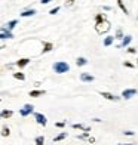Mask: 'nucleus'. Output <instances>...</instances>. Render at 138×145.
<instances>
[{"mask_svg":"<svg viewBox=\"0 0 138 145\" xmlns=\"http://www.w3.org/2000/svg\"><path fill=\"white\" fill-rule=\"evenodd\" d=\"M54 70H55V72H58V74H62V72H67L68 70H70V65L67 64V62H55L54 64Z\"/></svg>","mask_w":138,"mask_h":145,"instance_id":"1","label":"nucleus"},{"mask_svg":"<svg viewBox=\"0 0 138 145\" xmlns=\"http://www.w3.org/2000/svg\"><path fill=\"white\" fill-rule=\"evenodd\" d=\"M95 28H97L98 33H107L110 30V22L106 21V19H104V21H100V22H97V27Z\"/></svg>","mask_w":138,"mask_h":145,"instance_id":"2","label":"nucleus"},{"mask_svg":"<svg viewBox=\"0 0 138 145\" xmlns=\"http://www.w3.org/2000/svg\"><path fill=\"white\" fill-rule=\"evenodd\" d=\"M33 108H34V107H33V105H30V104H27V105H24V108L21 110V111H19V114H21V116H28L30 113H31V111H33Z\"/></svg>","mask_w":138,"mask_h":145,"instance_id":"3","label":"nucleus"},{"mask_svg":"<svg viewBox=\"0 0 138 145\" xmlns=\"http://www.w3.org/2000/svg\"><path fill=\"white\" fill-rule=\"evenodd\" d=\"M36 121L39 123V124H43V126H45V124H46V117L43 116V114H40V113H37L36 116Z\"/></svg>","mask_w":138,"mask_h":145,"instance_id":"4","label":"nucleus"},{"mask_svg":"<svg viewBox=\"0 0 138 145\" xmlns=\"http://www.w3.org/2000/svg\"><path fill=\"white\" fill-rule=\"evenodd\" d=\"M101 96L106 98V99H110V101H117V98H116L114 95L108 93V92H101Z\"/></svg>","mask_w":138,"mask_h":145,"instance_id":"5","label":"nucleus"},{"mask_svg":"<svg viewBox=\"0 0 138 145\" xmlns=\"http://www.w3.org/2000/svg\"><path fill=\"white\" fill-rule=\"evenodd\" d=\"M80 80L82 82H92V80H94V77H92L91 74H86V72H82V74H80Z\"/></svg>","mask_w":138,"mask_h":145,"instance_id":"6","label":"nucleus"},{"mask_svg":"<svg viewBox=\"0 0 138 145\" xmlns=\"http://www.w3.org/2000/svg\"><path fill=\"white\" fill-rule=\"evenodd\" d=\"M134 93H135V90H134V89H128V90H123L122 96H123V98H126V99H129V98L132 96Z\"/></svg>","mask_w":138,"mask_h":145,"instance_id":"7","label":"nucleus"},{"mask_svg":"<svg viewBox=\"0 0 138 145\" xmlns=\"http://www.w3.org/2000/svg\"><path fill=\"white\" fill-rule=\"evenodd\" d=\"M28 62H30V59H28V58H22V59H19V61L16 62V65H18L19 68H21V67H25V65H27Z\"/></svg>","mask_w":138,"mask_h":145,"instance_id":"8","label":"nucleus"},{"mask_svg":"<svg viewBox=\"0 0 138 145\" xmlns=\"http://www.w3.org/2000/svg\"><path fill=\"white\" fill-rule=\"evenodd\" d=\"M12 37H14V36H12L11 31H6V30L2 31V39H12Z\"/></svg>","mask_w":138,"mask_h":145,"instance_id":"9","label":"nucleus"},{"mask_svg":"<svg viewBox=\"0 0 138 145\" xmlns=\"http://www.w3.org/2000/svg\"><path fill=\"white\" fill-rule=\"evenodd\" d=\"M40 95H43V90H33V92H30V96H33V98H37Z\"/></svg>","mask_w":138,"mask_h":145,"instance_id":"10","label":"nucleus"},{"mask_svg":"<svg viewBox=\"0 0 138 145\" xmlns=\"http://www.w3.org/2000/svg\"><path fill=\"white\" fill-rule=\"evenodd\" d=\"M36 14V10L34 9H31V10H25V12H22V16H31V15H34Z\"/></svg>","mask_w":138,"mask_h":145,"instance_id":"11","label":"nucleus"},{"mask_svg":"<svg viewBox=\"0 0 138 145\" xmlns=\"http://www.w3.org/2000/svg\"><path fill=\"white\" fill-rule=\"evenodd\" d=\"M36 144L37 145H45V138L43 136H37L36 138Z\"/></svg>","mask_w":138,"mask_h":145,"instance_id":"12","label":"nucleus"},{"mask_svg":"<svg viewBox=\"0 0 138 145\" xmlns=\"http://www.w3.org/2000/svg\"><path fill=\"white\" fill-rule=\"evenodd\" d=\"M131 40H132V39H131V36L123 37V43H122V46H126V44H129V43H131Z\"/></svg>","mask_w":138,"mask_h":145,"instance_id":"13","label":"nucleus"},{"mask_svg":"<svg viewBox=\"0 0 138 145\" xmlns=\"http://www.w3.org/2000/svg\"><path fill=\"white\" fill-rule=\"evenodd\" d=\"M86 62H88V61H86L85 58H77V61H76V64H77V65H85Z\"/></svg>","mask_w":138,"mask_h":145,"instance_id":"14","label":"nucleus"},{"mask_svg":"<svg viewBox=\"0 0 138 145\" xmlns=\"http://www.w3.org/2000/svg\"><path fill=\"white\" fill-rule=\"evenodd\" d=\"M113 43V37H106V40H104V46H110Z\"/></svg>","mask_w":138,"mask_h":145,"instance_id":"15","label":"nucleus"},{"mask_svg":"<svg viewBox=\"0 0 138 145\" xmlns=\"http://www.w3.org/2000/svg\"><path fill=\"white\" fill-rule=\"evenodd\" d=\"M117 5L120 6V9L125 12V14H128V10H126V8H125V5H123V2H122V0H117Z\"/></svg>","mask_w":138,"mask_h":145,"instance_id":"16","label":"nucleus"},{"mask_svg":"<svg viewBox=\"0 0 138 145\" xmlns=\"http://www.w3.org/2000/svg\"><path fill=\"white\" fill-rule=\"evenodd\" d=\"M11 116H12V111H6V110H5V111H2V117H3V118L11 117Z\"/></svg>","mask_w":138,"mask_h":145,"instance_id":"17","label":"nucleus"},{"mask_svg":"<svg viewBox=\"0 0 138 145\" xmlns=\"http://www.w3.org/2000/svg\"><path fill=\"white\" fill-rule=\"evenodd\" d=\"M65 136H67V133H61V135H58V136L55 138V139H54V141H55V142H58V141H61V139H64V138H65Z\"/></svg>","mask_w":138,"mask_h":145,"instance_id":"18","label":"nucleus"},{"mask_svg":"<svg viewBox=\"0 0 138 145\" xmlns=\"http://www.w3.org/2000/svg\"><path fill=\"white\" fill-rule=\"evenodd\" d=\"M52 49V44L51 43H45V49H43V52H49Z\"/></svg>","mask_w":138,"mask_h":145,"instance_id":"19","label":"nucleus"},{"mask_svg":"<svg viewBox=\"0 0 138 145\" xmlns=\"http://www.w3.org/2000/svg\"><path fill=\"white\" fill-rule=\"evenodd\" d=\"M14 77L15 78H19V80H24V74H21V72H15Z\"/></svg>","mask_w":138,"mask_h":145,"instance_id":"20","label":"nucleus"},{"mask_svg":"<svg viewBox=\"0 0 138 145\" xmlns=\"http://www.w3.org/2000/svg\"><path fill=\"white\" fill-rule=\"evenodd\" d=\"M15 25H16V21H15V19H14V21H11V22L8 24V28H9V30H12V28L15 27Z\"/></svg>","mask_w":138,"mask_h":145,"instance_id":"21","label":"nucleus"},{"mask_svg":"<svg viewBox=\"0 0 138 145\" xmlns=\"http://www.w3.org/2000/svg\"><path fill=\"white\" fill-rule=\"evenodd\" d=\"M2 135H3V136H8V135H9V129L3 127V132H2Z\"/></svg>","mask_w":138,"mask_h":145,"instance_id":"22","label":"nucleus"},{"mask_svg":"<svg viewBox=\"0 0 138 145\" xmlns=\"http://www.w3.org/2000/svg\"><path fill=\"white\" fill-rule=\"evenodd\" d=\"M58 10H60V8H54V9H52V10L49 12V14H51V15H55V14H57Z\"/></svg>","mask_w":138,"mask_h":145,"instance_id":"23","label":"nucleus"},{"mask_svg":"<svg viewBox=\"0 0 138 145\" xmlns=\"http://www.w3.org/2000/svg\"><path fill=\"white\" fill-rule=\"evenodd\" d=\"M73 127H74V129H83L82 124H73Z\"/></svg>","mask_w":138,"mask_h":145,"instance_id":"24","label":"nucleus"},{"mask_svg":"<svg viewBox=\"0 0 138 145\" xmlns=\"http://www.w3.org/2000/svg\"><path fill=\"white\" fill-rule=\"evenodd\" d=\"M117 39H122V31H120V30L117 31Z\"/></svg>","mask_w":138,"mask_h":145,"instance_id":"25","label":"nucleus"},{"mask_svg":"<svg viewBox=\"0 0 138 145\" xmlns=\"http://www.w3.org/2000/svg\"><path fill=\"white\" fill-rule=\"evenodd\" d=\"M123 65H125V67H132V64H131V62H125Z\"/></svg>","mask_w":138,"mask_h":145,"instance_id":"26","label":"nucleus"},{"mask_svg":"<svg viewBox=\"0 0 138 145\" xmlns=\"http://www.w3.org/2000/svg\"><path fill=\"white\" fill-rule=\"evenodd\" d=\"M40 2H42L43 5H46V3H49V2H51V0H40Z\"/></svg>","mask_w":138,"mask_h":145,"instance_id":"27","label":"nucleus"},{"mask_svg":"<svg viewBox=\"0 0 138 145\" xmlns=\"http://www.w3.org/2000/svg\"><path fill=\"white\" fill-rule=\"evenodd\" d=\"M73 2H74V0H68V2H67V5L70 6V5H73Z\"/></svg>","mask_w":138,"mask_h":145,"instance_id":"28","label":"nucleus"}]
</instances>
